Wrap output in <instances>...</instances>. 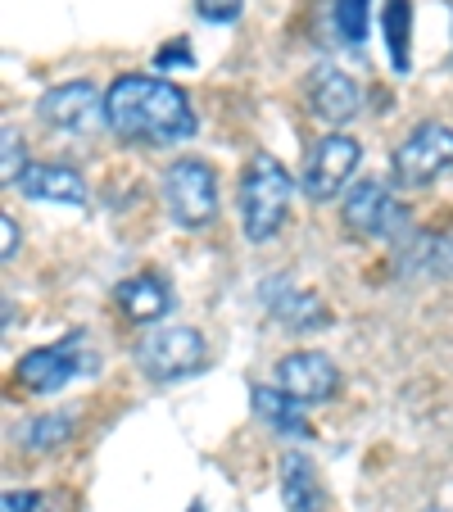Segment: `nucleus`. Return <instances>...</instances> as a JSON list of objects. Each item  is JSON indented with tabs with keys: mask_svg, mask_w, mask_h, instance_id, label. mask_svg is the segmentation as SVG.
<instances>
[{
	"mask_svg": "<svg viewBox=\"0 0 453 512\" xmlns=\"http://www.w3.org/2000/svg\"><path fill=\"white\" fill-rule=\"evenodd\" d=\"M105 118L109 132L127 145H177L200 127L186 91L168 78H150V73L114 78V87L105 91Z\"/></svg>",
	"mask_w": 453,
	"mask_h": 512,
	"instance_id": "obj_1",
	"label": "nucleus"
},
{
	"mask_svg": "<svg viewBox=\"0 0 453 512\" xmlns=\"http://www.w3.org/2000/svg\"><path fill=\"white\" fill-rule=\"evenodd\" d=\"M290 195H295L290 173L272 155L259 150L241 173V232L250 236L254 245L272 241V236L281 232L286 209H290Z\"/></svg>",
	"mask_w": 453,
	"mask_h": 512,
	"instance_id": "obj_2",
	"label": "nucleus"
},
{
	"mask_svg": "<svg viewBox=\"0 0 453 512\" xmlns=\"http://www.w3.org/2000/svg\"><path fill=\"white\" fill-rule=\"evenodd\" d=\"M159 195H164L168 218L177 227H186V232H204L218 218V177H213V168L204 159H177V164H168Z\"/></svg>",
	"mask_w": 453,
	"mask_h": 512,
	"instance_id": "obj_3",
	"label": "nucleus"
},
{
	"mask_svg": "<svg viewBox=\"0 0 453 512\" xmlns=\"http://www.w3.org/2000/svg\"><path fill=\"white\" fill-rule=\"evenodd\" d=\"M209 358V345L195 327H159V331H145L141 345H136V368L145 372L150 381H182L195 377Z\"/></svg>",
	"mask_w": 453,
	"mask_h": 512,
	"instance_id": "obj_4",
	"label": "nucleus"
},
{
	"mask_svg": "<svg viewBox=\"0 0 453 512\" xmlns=\"http://www.w3.org/2000/svg\"><path fill=\"white\" fill-rule=\"evenodd\" d=\"M453 168V127L449 123H422L399 141L395 159H390V177L404 191H422L435 177Z\"/></svg>",
	"mask_w": 453,
	"mask_h": 512,
	"instance_id": "obj_5",
	"label": "nucleus"
},
{
	"mask_svg": "<svg viewBox=\"0 0 453 512\" xmlns=\"http://www.w3.org/2000/svg\"><path fill=\"white\" fill-rule=\"evenodd\" d=\"M82 345V331H68V340H59V345H46V349H28V354L14 363V377H19L23 390H32V395H55V390H64L73 377H96V354H78Z\"/></svg>",
	"mask_w": 453,
	"mask_h": 512,
	"instance_id": "obj_6",
	"label": "nucleus"
},
{
	"mask_svg": "<svg viewBox=\"0 0 453 512\" xmlns=\"http://www.w3.org/2000/svg\"><path fill=\"white\" fill-rule=\"evenodd\" d=\"M358 159H363V145L345 132H327L322 141L309 145V155H304V173H299V191L309 195V200H336L340 191L349 186L354 177Z\"/></svg>",
	"mask_w": 453,
	"mask_h": 512,
	"instance_id": "obj_7",
	"label": "nucleus"
},
{
	"mask_svg": "<svg viewBox=\"0 0 453 512\" xmlns=\"http://www.w3.org/2000/svg\"><path fill=\"white\" fill-rule=\"evenodd\" d=\"M37 114L46 127H59V132H73V136H87V132H96V127H109L105 96H100L96 82H87V78H73V82H59V87L41 91Z\"/></svg>",
	"mask_w": 453,
	"mask_h": 512,
	"instance_id": "obj_8",
	"label": "nucleus"
},
{
	"mask_svg": "<svg viewBox=\"0 0 453 512\" xmlns=\"http://www.w3.org/2000/svg\"><path fill=\"white\" fill-rule=\"evenodd\" d=\"M345 227L358 236H372V241H395V236H408V209L390 186L358 182L345 195Z\"/></svg>",
	"mask_w": 453,
	"mask_h": 512,
	"instance_id": "obj_9",
	"label": "nucleus"
},
{
	"mask_svg": "<svg viewBox=\"0 0 453 512\" xmlns=\"http://www.w3.org/2000/svg\"><path fill=\"white\" fill-rule=\"evenodd\" d=\"M277 386L286 390V395H295L304 408L327 404L340 390V368L327 354H318V349H295V354H286L277 363Z\"/></svg>",
	"mask_w": 453,
	"mask_h": 512,
	"instance_id": "obj_10",
	"label": "nucleus"
},
{
	"mask_svg": "<svg viewBox=\"0 0 453 512\" xmlns=\"http://www.w3.org/2000/svg\"><path fill=\"white\" fill-rule=\"evenodd\" d=\"M309 109L313 118H322V123L340 127L349 123V118H358V105H363V91H358V82L349 78L345 68L336 64H318L309 73Z\"/></svg>",
	"mask_w": 453,
	"mask_h": 512,
	"instance_id": "obj_11",
	"label": "nucleus"
},
{
	"mask_svg": "<svg viewBox=\"0 0 453 512\" xmlns=\"http://www.w3.org/2000/svg\"><path fill=\"white\" fill-rule=\"evenodd\" d=\"M263 309H268L290 336H304V331L327 327V304H322L313 290H295V286H286V281L263 286Z\"/></svg>",
	"mask_w": 453,
	"mask_h": 512,
	"instance_id": "obj_12",
	"label": "nucleus"
},
{
	"mask_svg": "<svg viewBox=\"0 0 453 512\" xmlns=\"http://www.w3.org/2000/svg\"><path fill=\"white\" fill-rule=\"evenodd\" d=\"M19 191L28 200H46V204H87V177L68 164H28L19 177Z\"/></svg>",
	"mask_w": 453,
	"mask_h": 512,
	"instance_id": "obj_13",
	"label": "nucleus"
},
{
	"mask_svg": "<svg viewBox=\"0 0 453 512\" xmlns=\"http://www.w3.org/2000/svg\"><path fill=\"white\" fill-rule=\"evenodd\" d=\"M114 300L132 322H159L173 309V290H168V281L159 272H136V277L114 286Z\"/></svg>",
	"mask_w": 453,
	"mask_h": 512,
	"instance_id": "obj_14",
	"label": "nucleus"
},
{
	"mask_svg": "<svg viewBox=\"0 0 453 512\" xmlns=\"http://www.w3.org/2000/svg\"><path fill=\"white\" fill-rule=\"evenodd\" d=\"M250 404H254V413H259L277 435H286V440H309V435H313L309 408L299 404L295 395H286L281 386H254L250 390Z\"/></svg>",
	"mask_w": 453,
	"mask_h": 512,
	"instance_id": "obj_15",
	"label": "nucleus"
},
{
	"mask_svg": "<svg viewBox=\"0 0 453 512\" xmlns=\"http://www.w3.org/2000/svg\"><path fill=\"white\" fill-rule=\"evenodd\" d=\"M281 503L286 512H322V481L309 454H281Z\"/></svg>",
	"mask_w": 453,
	"mask_h": 512,
	"instance_id": "obj_16",
	"label": "nucleus"
},
{
	"mask_svg": "<svg viewBox=\"0 0 453 512\" xmlns=\"http://www.w3.org/2000/svg\"><path fill=\"white\" fill-rule=\"evenodd\" d=\"M408 23H413V5H408V0H386V10H381V32H386L390 59H395L399 73L408 68Z\"/></svg>",
	"mask_w": 453,
	"mask_h": 512,
	"instance_id": "obj_17",
	"label": "nucleus"
},
{
	"mask_svg": "<svg viewBox=\"0 0 453 512\" xmlns=\"http://www.w3.org/2000/svg\"><path fill=\"white\" fill-rule=\"evenodd\" d=\"M73 435V417L68 413H41L28 422V431H23V445L32 449V454H46V449H59Z\"/></svg>",
	"mask_w": 453,
	"mask_h": 512,
	"instance_id": "obj_18",
	"label": "nucleus"
},
{
	"mask_svg": "<svg viewBox=\"0 0 453 512\" xmlns=\"http://www.w3.org/2000/svg\"><path fill=\"white\" fill-rule=\"evenodd\" d=\"M331 14H336V37L345 46H363L367 23H372V0H336Z\"/></svg>",
	"mask_w": 453,
	"mask_h": 512,
	"instance_id": "obj_19",
	"label": "nucleus"
},
{
	"mask_svg": "<svg viewBox=\"0 0 453 512\" xmlns=\"http://www.w3.org/2000/svg\"><path fill=\"white\" fill-rule=\"evenodd\" d=\"M23 141H19V132H14V123H5L0 127V182L5 186H19V177H23Z\"/></svg>",
	"mask_w": 453,
	"mask_h": 512,
	"instance_id": "obj_20",
	"label": "nucleus"
},
{
	"mask_svg": "<svg viewBox=\"0 0 453 512\" xmlns=\"http://www.w3.org/2000/svg\"><path fill=\"white\" fill-rule=\"evenodd\" d=\"M195 14L204 23H236L245 14V0H195Z\"/></svg>",
	"mask_w": 453,
	"mask_h": 512,
	"instance_id": "obj_21",
	"label": "nucleus"
},
{
	"mask_svg": "<svg viewBox=\"0 0 453 512\" xmlns=\"http://www.w3.org/2000/svg\"><path fill=\"white\" fill-rule=\"evenodd\" d=\"M191 59H195V55H191V46H186V37H177L168 50H159V55H155V64L168 73V68H177V64H191Z\"/></svg>",
	"mask_w": 453,
	"mask_h": 512,
	"instance_id": "obj_22",
	"label": "nucleus"
},
{
	"mask_svg": "<svg viewBox=\"0 0 453 512\" xmlns=\"http://www.w3.org/2000/svg\"><path fill=\"white\" fill-rule=\"evenodd\" d=\"M14 250H19V223H14L10 213H0V259L10 263Z\"/></svg>",
	"mask_w": 453,
	"mask_h": 512,
	"instance_id": "obj_23",
	"label": "nucleus"
},
{
	"mask_svg": "<svg viewBox=\"0 0 453 512\" xmlns=\"http://www.w3.org/2000/svg\"><path fill=\"white\" fill-rule=\"evenodd\" d=\"M37 508H41L37 490H10L5 494V512H37Z\"/></svg>",
	"mask_w": 453,
	"mask_h": 512,
	"instance_id": "obj_24",
	"label": "nucleus"
},
{
	"mask_svg": "<svg viewBox=\"0 0 453 512\" xmlns=\"http://www.w3.org/2000/svg\"><path fill=\"white\" fill-rule=\"evenodd\" d=\"M431 259H435V268H440V272H453V241L431 245Z\"/></svg>",
	"mask_w": 453,
	"mask_h": 512,
	"instance_id": "obj_25",
	"label": "nucleus"
},
{
	"mask_svg": "<svg viewBox=\"0 0 453 512\" xmlns=\"http://www.w3.org/2000/svg\"><path fill=\"white\" fill-rule=\"evenodd\" d=\"M186 512H209V508H204V503H200V499H195V503H191V508H186Z\"/></svg>",
	"mask_w": 453,
	"mask_h": 512,
	"instance_id": "obj_26",
	"label": "nucleus"
}]
</instances>
